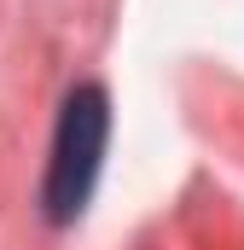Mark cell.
<instances>
[{"label": "cell", "instance_id": "6da1fadb", "mask_svg": "<svg viewBox=\"0 0 244 250\" xmlns=\"http://www.w3.org/2000/svg\"><path fill=\"white\" fill-rule=\"evenodd\" d=\"M105 146H111V93L99 82H76L59 105L47 175H41V215L53 227H70L87 209L105 169Z\"/></svg>", "mask_w": 244, "mask_h": 250}]
</instances>
